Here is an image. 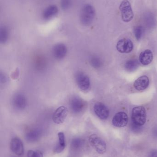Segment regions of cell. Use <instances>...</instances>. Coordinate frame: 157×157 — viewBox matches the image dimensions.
<instances>
[{"instance_id": "obj_1", "label": "cell", "mask_w": 157, "mask_h": 157, "mask_svg": "<svg viewBox=\"0 0 157 157\" xmlns=\"http://www.w3.org/2000/svg\"><path fill=\"white\" fill-rule=\"evenodd\" d=\"M96 15L95 8L90 4H86L83 6L80 14L81 23L84 25H90L93 22Z\"/></svg>"}, {"instance_id": "obj_2", "label": "cell", "mask_w": 157, "mask_h": 157, "mask_svg": "<svg viewBox=\"0 0 157 157\" xmlns=\"http://www.w3.org/2000/svg\"><path fill=\"white\" fill-rule=\"evenodd\" d=\"M131 119L134 124L139 126L143 125L147 119L145 109L142 106L135 107L132 110Z\"/></svg>"}, {"instance_id": "obj_3", "label": "cell", "mask_w": 157, "mask_h": 157, "mask_svg": "<svg viewBox=\"0 0 157 157\" xmlns=\"http://www.w3.org/2000/svg\"><path fill=\"white\" fill-rule=\"evenodd\" d=\"M88 141L91 146L100 155H103L107 150V145L105 141L96 134L89 136Z\"/></svg>"}, {"instance_id": "obj_4", "label": "cell", "mask_w": 157, "mask_h": 157, "mask_svg": "<svg viewBox=\"0 0 157 157\" xmlns=\"http://www.w3.org/2000/svg\"><path fill=\"white\" fill-rule=\"evenodd\" d=\"M120 9L121 13L122 19L124 22L128 23L132 20L134 13L129 1H123L120 5Z\"/></svg>"}, {"instance_id": "obj_5", "label": "cell", "mask_w": 157, "mask_h": 157, "mask_svg": "<svg viewBox=\"0 0 157 157\" xmlns=\"http://www.w3.org/2000/svg\"><path fill=\"white\" fill-rule=\"evenodd\" d=\"M75 79L78 87L84 91L90 89V81L88 76L84 73L78 72L75 75Z\"/></svg>"}, {"instance_id": "obj_6", "label": "cell", "mask_w": 157, "mask_h": 157, "mask_svg": "<svg viewBox=\"0 0 157 157\" xmlns=\"http://www.w3.org/2000/svg\"><path fill=\"white\" fill-rule=\"evenodd\" d=\"M68 114V110L67 108L64 106H61L53 113V121L56 124H61L65 121Z\"/></svg>"}, {"instance_id": "obj_7", "label": "cell", "mask_w": 157, "mask_h": 157, "mask_svg": "<svg viewBox=\"0 0 157 157\" xmlns=\"http://www.w3.org/2000/svg\"><path fill=\"white\" fill-rule=\"evenodd\" d=\"M133 42L128 38L120 40L116 46L117 50L121 53H130L133 49Z\"/></svg>"}, {"instance_id": "obj_8", "label": "cell", "mask_w": 157, "mask_h": 157, "mask_svg": "<svg viewBox=\"0 0 157 157\" xmlns=\"http://www.w3.org/2000/svg\"><path fill=\"white\" fill-rule=\"evenodd\" d=\"M128 115L124 112H120L115 114L112 120V124L115 127L122 128L128 124Z\"/></svg>"}, {"instance_id": "obj_9", "label": "cell", "mask_w": 157, "mask_h": 157, "mask_svg": "<svg viewBox=\"0 0 157 157\" xmlns=\"http://www.w3.org/2000/svg\"><path fill=\"white\" fill-rule=\"evenodd\" d=\"M94 111L97 116L101 120H106L109 115L108 109L102 102H98L96 103L94 105Z\"/></svg>"}, {"instance_id": "obj_10", "label": "cell", "mask_w": 157, "mask_h": 157, "mask_svg": "<svg viewBox=\"0 0 157 157\" xmlns=\"http://www.w3.org/2000/svg\"><path fill=\"white\" fill-rule=\"evenodd\" d=\"M84 101L78 97H73L70 101V107L73 113H79L82 112L85 108Z\"/></svg>"}, {"instance_id": "obj_11", "label": "cell", "mask_w": 157, "mask_h": 157, "mask_svg": "<svg viewBox=\"0 0 157 157\" xmlns=\"http://www.w3.org/2000/svg\"><path fill=\"white\" fill-rule=\"evenodd\" d=\"M10 149L17 155L22 156L24 155V147L23 142L18 137H14L11 140Z\"/></svg>"}, {"instance_id": "obj_12", "label": "cell", "mask_w": 157, "mask_h": 157, "mask_svg": "<svg viewBox=\"0 0 157 157\" xmlns=\"http://www.w3.org/2000/svg\"><path fill=\"white\" fill-rule=\"evenodd\" d=\"M67 47L63 43H59L53 47L52 54L55 59L61 60L65 57L67 54Z\"/></svg>"}, {"instance_id": "obj_13", "label": "cell", "mask_w": 157, "mask_h": 157, "mask_svg": "<svg viewBox=\"0 0 157 157\" xmlns=\"http://www.w3.org/2000/svg\"><path fill=\"white\" fill-rule=\"evenodd\" d=\"M13 104L16 109L22 110L26 106V99L23 94H16L13 98Z\"/></svg>"}, {"instance_id": "obj_14", "label": "cell", "mask_w": 157, "mask_h": 157, "mask_svg": "<svg viewBox=\"0 0 157 157\" xmlns=\"http://www.w3.org/2000/svg\"><path fill=\"white\" fill-rule=\"evenodd\" d=\"M149 80L146 75L141 76L135 81L134 87L137 90H143L147 88L149 86Z\"/></svg>"}, {"instance_id": "obj_15", "label": "cell", "mask_w": 157, "mask_h": 157, "mask_svg": "<svg viewBox=\"0 0 157 157\" xmlns=\"http://www.w3.org/2000/svg\"><path fill=\"white\" fill-rule=\"evenodd\" d=\"M58 144L55 147L53 152L56 154H60L64 151L66 147L65 136L62 132H60L58 134Z\"/></svg>"}, {"instance_id": "obj_16", "label": "cell", "mask_w": 157, "mask_h": 157, "mask_svg": "<svg viewBox=\"0 0 157 157\" xmlns=\"http://www.w3.org/2000/svg\"><path fill=\"white\" fill-rule=\"evenodd\" d=\"M153 59V55L150 50H146L141 52L139 56V61L143 65H147L150 64Z\"/></svg>"}, {"instance_id": "obj_17", "label": "cell", "mask_w": 157, "mask_h": 157, "mask_svg": "<svg viewBox=\"0 0 157 157\" xmlns=\"http://www.w3.org/2000/svg\"><path fill=\"white\" fill-rule=\"evenodd\" d=\"M58 13V7L56 5H52L48 6L44 10L42 13V17L45 20H49L56 15Z\"/></svg>"}, {"instance_id": "obj_18", "label": "cell", "mask_w": 157, "mask_h": 157, "mask_svg": "<svg viewBox=\"0 0 157 157\" xmlns=\"http://www.w3.org/2000/svg\"><path fill=\"white\" fill-rule=\"evenodd\" d=\"M41 132L38 129L30 130L26 134L25 138L28 142L34 143L40 138Z\"/></svg>"}, {"instance_id": "obj_19", "label": "cell", "mask_w": 157, "mask_h": 157, "mask_svg": "<svg viewBox=\"0 0 157 157\" xmlns=\"http://www.w3.org/2000/svg\"><path fill=\"white\" fill-rule=\"evenodd\" d=\"M145 24L148 28H153L155 25L156 19L153 13L150 12L145 13L143 17Z\"/></svg>"}, {"instance_id": "obj_20", "label": "cell", "mask_w": 157, "mask_h": 157, "mask_svg": "<svg viewBox=\"0 0 157 157\" xmlns=\"http://www.w3.org/2000/svg\"><path fill=\"white\" fill-rule=\"evenodd\" d=\"M9 37V30L5 25L1 26L0 27V42L1 43H5L8 40Z\"/></svg>"}, {"instance_id": "obj_21", "label": "cell", "mask_w": 157, "mask_h": 157, "mask_svg": "<svg viewBox=\"0 0 157 157\" xmlns=\"http://www.w3.org/2000/svg\"><path fill=\"white\" fill-rule=\"evenodd\" d=\"M138 66H139V63L137 60H130L125 63V68L127 71H133L138 68Z\"/></svg>"}, {"instance_id": "obj_22", "label": "cell", "mask_w": 157, "mask_h": 157, "mask_svg": "<svg viewBox=\"0 0 157 157\" xmlns=\"http://www.w3.org/2000/svg\"><path fill=\"white\" fill-rule=\"evenodd\" d=\"M84 144V140L80 138L73 139L71 144L72 148L74 150H79L81 149Z\"/></svg>"}, {"instance_id": "obj_23", "label": "cell", "mask_w": 157, "mask_h": 157, "mask_svg": "<svg viewBox=\"0 0 157 157\" xmlns=\"http://www.w3.org/2000/svg\"><path fill=\"white\" fill-rule=\"evenodd\" d=\"M89 61H90V64L92 65V67L96 68V69L99 68L102 64V63H101L100 59L96 56H93L91 57Z\"/></svg>"}, {"instance_id": "obj_24", "label": "cell", "mask_w": 157, "mask_h": 157, "mask_svg": "<svg viewBox=\"0 0 157 157\" xmlns=\"http://www.w3.org/2000/svg\"><path fill=\"white\" fill-rule=\"evenodd\" d=\"M144 29L142 26H137L135 27L134 30L135 36L137 40H139L142 38L143 34Z\"/></svg>"}, {"instance_id": "obj_25", "label": "cell", "mask_w": 157, "mask_h": 157, "mask_svg": "<svg viewBox=\"0 0 157 157\" xmlns=\"http://www.w3.org/2000/svg\"><path fill=\"white\" fill-rule=\"evenodd\" d=\"M27 157H43V153L39 150H29L27 154Z\"/></svg>"}, {"instance_id": "obj_26", "label": "cell", "mask_w": 157, "mask_h": 157, "mask_svg": "<svg viewBox=\"0 0 157 157\" xmlns=\"http://www.w3.org/2000/svg\"><path fill=\"white\" fill-rule=\"evenodd\" d=\"M72 0H61V6L64 10L69 9L72 6Z\"/></svg>"}, {"instance_id": "obj_27", "label": "cell", "mask_w": 157, "mask_h": 157, "mask_svg": "<svg viewBox=\"0 0 157 157\" xmlns=\"http://www.w3.org/2000/svg\"><path fill=\"white\" fill-rule=\"evenodd\" d=\"M148 157H157V150L151 151L149 153Z\"/></svg>"}, {"instance_id": "obj_28", "label": "cell", "mask_w": 157, "mask_h": 157, "mask_svg": "<svg viewBox=\"0 0 157 157\" xmlns=\"http://www.w3.org/2000/svg\"><path fill=\"white\" fill-rule=\"evenodd\" d=\"M0 79H1V82H5L6 81V78L5 75L1 74L0 76Z\"/></svg>"}]
</instances>
